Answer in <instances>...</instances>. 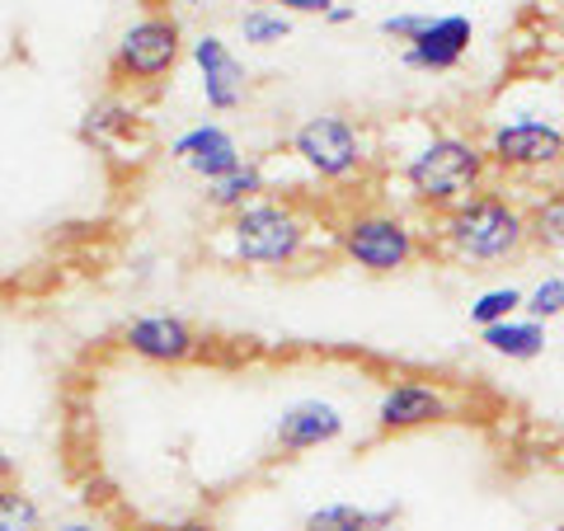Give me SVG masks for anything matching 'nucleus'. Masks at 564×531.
I'll return each instance as SVG.
<instances>
[{"label": "nucleus", "instance_id": "nucleus-1", "mask_svg": "<svg viewBox=\"0 0 564 531\" xmlns=\"http://www.w3.org/2000/svg\"><path fill=\"white\" fill-rule=\"evenodd\" d=\"M437 245L466 269H485V263L518 259L527 245V212L508 198V193L480 188L443 212L437 221Z\"/></svg>", "mask_w": 564, "mask_h": 531}, {"label": "nucleus", "instance_id": "nucleus-2", "mask_svg": "<svg viewBox=\"0 0 564 531\" xmlns=\"http://www.w3.org/2000/svg\"><path fill=\"white\" fill-rule=\"evenodd\" d=\"M485 174H489L485 147H475L462 132L429 137L419 151L404 155V165H400V180L410 188V198L423 207H437V212H447L462 198H470V193H480Z\"/></svg>", "mask_w": 564, "mask_h": 531}, {"label": "nucleus", "instance_id": "nucleus-3", "mask_svg": "<svg viewBox=\"0 0 564 531\" xmlns=\"http://www.w3.org/2000/svg\"><path fill=\"white\" fill-rule=\"evenodd\" d=\"M226 240H231V254L250 269H292L311 245V226L292 203L259 198L226 217Z\"/></svg>", "mask_w": 564, "mask_h": 531}, {"label": "nucleus", "instance_id": "nucleus-4", "mask_svg": "<svg viewBox=\"0 0 564 531\" xmlns=\"http://www.w3.org/2000/svg\"><path fill=\"white\" fill-rule=\"evenodd\" d=\"M334 245H339V254L352 269L377 273V278L410 269L423 254L419 231L404 217H395V212H348L339 231H334Z\"/></svg>", "mask_w": 564, "mask_h": 531}, {"label": "nucleus", "instance_id": "nucleus-5", "mask_svg": "<svg viewBox=\"0 0 564 531\" xmlns=\"http://www.w3.org/2000/svg\"><path fill=\"white\" fill-rule=\"evenodd\" d=\"M292 155L315 174V180H325V184L358 180L362 165H367L362 132L352 128L348 118H339V113H315V118H306L302 128L292 132Z\"/></svg>", "mask_w": 564, "mask_h": 531}, {"label": "nucleus", "instance_id": "nucleus-6", "mask_svg": "<svg viewBox=\"0 0 564 531\" xmlns=\"http://www.w3.org/2000/svg\"><path fill=\"white\" fill-rule=\"evenodd\" d=\"M184 57V29L170 14H147L122 29L118 52H113V76L128 85H155L165 80Z\"/></svg>", "mask_w": 564, "mask_h": 531}, {"label": "nucleus", "instance_id": "nucleus-7", "mask_svg": "<svg viewBox=\"0 0 564 531\" xmlns=\"http://www.w3.org/2000/svg\"><path fill=\"white\" fill-rule=\"evenodd\" d=\"M485 161H489V170H508V174L555 170L564 161V128H555V122H545V118L499 122L485 141Z\"/></svg>", "mask_w": 564, "mask_h": 531}, {"label": "nucleus", "instance_id": "nucleus-8", "mask_svg": "<svg viewBox=\"0 0 564 531\" xmlns=\"http://www.w3.org/2000/svg\"><path fill=\"white\" fill-rule=\"evenodd\" d=\"M456 419V400L433 381H391L377 400V433H419Z\"/></svg>", "mask_w": 564, "mask_h": 531}, {"label": "nucleus", "instance_id": "nucleus-9", "mask_svg": "<svg viewBox=\"0 0 564 531\" xmlns=\"http://www.w3.org/2000/svg\"><path fill=\"white\" fill-rule=\"evenodd\" d=\"M188 57L198 66V80H203V99L212 113H236L245 95H250V71L231 52V43L217 39V33H203V39L188 43Z\"/></svg>", "mask_w": 564, "mask_h": 531}, {"label": "nucleus", "instance_id": "nucleus-10", "mask_svg": "<svg viewBox=\"0 0 564 531\" xmlns=\"http://www.w3.org/2000/svg\"><path fill=\"white\" fill-rule=\"evenodd\" d=\"M122 344H128L141 362H155V367H180L193 362L203 353V339L184 315H170V311H151V315H137L122 329Z\"/></svg>", "mask_w": 564, "mask_h": 531}, {"label": "nucleus", "instance_id": "nucleus-11", "mask_svg": "<svg viewBox=\"0 0 564 531\" xmlns=\"http://www.w3.org/2000/svg\"><path fill=\"white\" fill-rule=\"evenodd\" d=\"M344 429H348V419H344L339 404L311 395V400H296V404H288V410L278 414L273 447L282 456H306L315 447H334V442L344 437Z\"/></svg>", "mask_w": 564, "mask_h": 531}, {"label": "nucleus", "instance_id": "nucleus-12", "mask_svg": "<svg viewBox=\"0 0 564 531\" xmlns=\"http://www.w3.org/2000/svg\"><path fill=\"white\" fill-rule=\"evenodd\" d=\"M170 161L174 165H184L188 174H198L203 184L212 180H221V174H231L245 165V155H240V141L231 137V128H221V122H198V128H188L170 141Z\"/></svg>", "mask_w": 564, "mask_h": 531}, {"label": "nucleus", "instance_id": "nucleus-13", "mask_svg": "<svg viewBox=\"0 0 564 531\" xmlns=\"http://www.w3.org/2000/svg\"><path fill=\"white\" fill-rule=\"evenodd\" d=\"M470 39H475V24L470 14H433L429 29L419 33L410 47H400V62L410 71H429V76H443V71H456L466 62L470 52Z\"/></svg>", "mask_w": 564, "mask_h": 531}, {"label": "nucleus", "instance_id": "nucleus-14", "mask_svg": "<svg viewBox=\"0 0 564 531\" xmlns=\"http://www.w3.org/2000/svg\"><path fill=\"white\" fill-rule=\"evenodd\" d=\"M400 527V508H362V503H321L306 512L302 531H395Z\"/></svg>", "mask_w": 564, "mask_h": 531}, {"label": "nucleus", "instance_id": "nucleus-15", "mask_svg": "<svg viewBox=\"0 0 564 531\" xmlns=\"http://www.w3.org/2000/svg\"><path fill=\"white\" fill-rule=\"evenodd\" d=\"M480 344L494 353V358H508V362H532L545 353V325L532 321V315H513V321H499L480 329Z\"/></svg>", "mask_w": 564, "mask_h": 531}, {"label": "nucleus", "instance_id": "nucleus-16", "mask_svg": "<svg viewBox=\"0 0 564 531\" xmlns=\"http://www.w3.org/2000/svg\"><path fill=\"white\" fill-rule=\"evenodd\" d=\"M203 198H207V207H217V212H226V217H236L240 207L269 198V174H263L259 161H245L240 170L221 174V180H212Z\"/></svg>", "mask_w": 564, "mask_h": 531}, {"label": "nucleus", "instance_id": "nucleus-17", "mask_svg": "<svg viewBox=\"0 0 564 531\" xmlns=\"http://www.w3.org/2000/svg\"><path fill=\"white\" fill-rule=\"evenodd\" d=\"M527 240L536 250L564 254V193H545L541 203H532V212H527Z\"/></svg>", "mask_w": 564, "mask_h": 531}, {"label": "nucleus", "instance_id": "nucleus-18", "mask_svg": "<svg viewBox=\"0 0 564 531\" xmlns=\"http://www.w3.org/2000/svg\"><path fill=\"white\" fill-rule=\"evenodd\" d=\"M240 39L250 47H278L292 39V14L269 10V6H250L240 14Z\"/></svg>", "mask_w": 564, "mask_h": 531}, {"label": "nucleus", "instance_id": "nucleus-19", "mask_svg": "<svg viewBox=\"0 0 564 531\" xmlns=\"http://www.w3.org/2000/svg\"><path fill=\"white\" fill-rule=\"evenodd\" d=\"M522 301H527V292L522 288H489V292H480L470 301V325L475 329H489V325H499V321H513V315H522Z\"/></svg>", "mask_w": 564, "mask_h": 531}, {"label": "nucleus", "instance_id": "nucleus-20", "mask_svg": "<svg viewBox=\"0 0 564 531\" xmlns=\"http://www.w3.org/2000/svg\"><path fill=\"white\" fill-rule=\"evenodd\" d=\"M0 531H43V508L20 485H0Z\"/></svg>", "mask_w": 564, "mask_h": 531}, {"label": "nucleus", "instance_id": "nucleus-21", "mask_svg": "<svg viewBox=\"0 0 564 531\" xmlns=\"http://www.w3.org/2000/svg\"><path fill=\"white\" fill-rule=\"evenodd\" d=\"M522 315H532V321H541V325L560 321V315H564V273H545L536 288L527 292Z\"/></svg>", "mask_w": 564, "mask_h": 531}, {"label": "nucleus", "instance_id": "nucleus-22", "mask_svg": "<svg viewBox=\"0 0 564 531\" xmlns=\"http://www.w3.org/2000/svg\"><path fill=\"white\" fill-rule=\"evenodd\" d=\"M429 20H433L429 10H400V14H386V20H381V33H386V39H395L400 47H410L419 33L429 29Z\"/></svg>", "mask_w": 564, "mask_h": 531}, {"label": "nucleus", "instance_id": "nucleus-23", "mask_svg": "<svg viewBox=\"0 0 564 531\" xmlns=\"http://www.w3.org/2000/svg\"><path fill=\"white\" fill-rule=\"evenodd\" d=\"M250 6H269V10H282V14H325L334 0H250Z\"/></svg>", "mask_w": 564, "mask_h": 531}, {"label": "nucleus", "instance_id": "nucleus-24", "mask_svg": "<svg viewBox=\"0 0 564 531\" xmlns=\"http://www.w3.org/2000/svg\"><path fill=\"white\" fill-rule=\"evenodd\" d=\"M147 531H217V527H212V518H174V522H155Z\"/></svg>", "mask_w": 564, "mask_h": 531}, {"label": "nucleus", "instance_id": "nucleus-25", "mask_svg": "<svg viewBox=\"0 0 564 531\" xmlns=\"http://www.w3.org/2000/svg\"><path fill=\"white\" fill-rule=\"evenodd\" d=\"M321 20H325L329 29H344V24H352V20H358V10H352V6H339V0H334V6L321 14Z\"/></svg>", "mask_w": 564, "mask_h": 531}, {"label": "nucleus", "instance_id": "nucleus-26", "mask_svg": "<svg viewBox=\"0 0 564 531\" xmlns=\"http://www.w3.org/2000/svg\"><path fill=\"white\" fill-rule=\"evenodd\" d=\"M14 475H20V470H14V456L0 447V485H14Z\"/></svg>", "mask_w": 564, "mask_h": 531}, {"label": "nucleus", "instance_id": "nucleus-27", "mask_svg": "<svg viewBox=\"0 0 564 531\" xmlns=\"http://www.w3.org/2000/svg\"><path fill=\"white\" fill-rule=\"evenodd\" d=\"M57 531H104V527L90 518H66V522H57Z\"/></svg>", "mask_w": 564, "mask_h": 531}, {"label": "nucleus", "instance_id": "nucleus-28", "mask_svg": "<svg viewBox=\"0 0 564 531\" xmlns=\"http://www.w3.org/2000/svg\"><path fill=\"white\" fill-rule=\"evenodd\" d=\"M184 6H198V0H184Z\"/></svg>", "mask_w": 564, "mask_h": 531}]
</instances>
